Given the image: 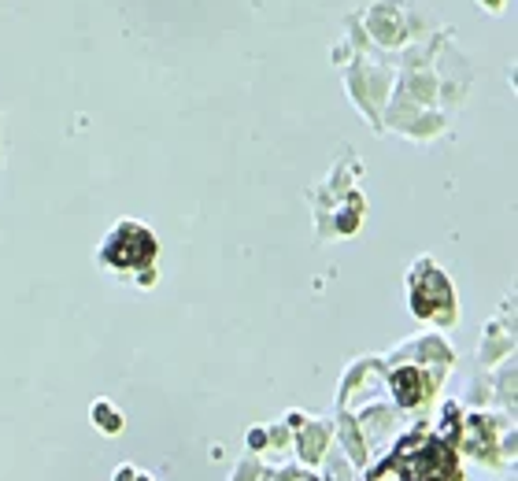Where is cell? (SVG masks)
Segmentation results:
<instances>
[{
	"mask_svg": "<svg viewBox=\"0 0 518 481\" xmlns=\"http://www.w3.org/2000/svg\"><path fill=\"white\" fill-rule=\"evenodd\" d=\"M152 256H156V240L137 223H123L104 245V263H111V267H141Z\"/></svg>",
	"mask_w": 518,
	"mask_h": 481,
	"instance_id": "1",
	"label": "cell"
}]
</instances>
